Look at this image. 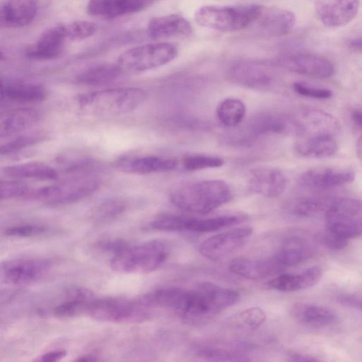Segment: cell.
<instances>
[{
    "label": "cell",
    "instance_id": "cell-37",
    "mask_svg": "<svg viewBox=\"0 0 362 362\" xmlns=\"http://www.w3.org/2000/svg\"><path fill=\"white\" fill-rule=\"evenodd\" d=\"M59 163L68 174L87 175L98 168V163L91 157L84 155L64 156L59 159Z\"/></svg>",
    "mask_w": 362,
    "mask_h": 362
},
{
    "label": "cell",
    "instance_id": "cell-6",
    "mask_svg": "<svg viewBox=\"0 0 362 362\" xmlns=\"http://www.w3.org/2000/svg\"><path fill=\"white\" fill-rule=\"evenodd\" d=\"M263 6L258 4L206 5L194 13L201 26L220 32L244 29L255 23Z\"/></svg>",
    "mask_w": 362,
    "mask_h": 362
},
{
    "label": "cell",
    "instance_id": "cell-48",
    "mask_svg": "<svg viewBox=\"0 0 362 362\" xmlns=\"http://www.w3.org/2000/svg\"><path fill=\"white\" fill-rule=\"evenodd\" d=\"M324 244L332 250H342L347 245L348 240L326 230L322 236Z\"/></svg>",
    "mask_w": 362,
    "mask_h": 362
},
{
    "label": "cell",
    "instance_id": "cell-14",
    "mask_svg": "<svg viewBox=\"0 0 362 362\" xmlns=\"http://www.w3.org/2000/svg\"><path fill=\"white\" fill-rule=\"evenodd\" d=\"M52 267V262L42 258H25L7 261L2 264L1 274L13 284L35 282L45 276Z\"/></svg>",
    "mask_w": 362,
    "mask_h": 362
},
{
    "label": "cell",
    "instance_id": "cell-36",
    "mask_svg": "<svg viewBox=\"0 0 362 362\" xmlns=\"http://www.w3.org/2000/svg\"><path fill=\"white\" fill-rule=\"evenodd\" d=\"M127 209V203L120 199H110L101 202L91 214L98 225L107 224L120 217Z\"/></svg>",
    "mask_w": 362,
    "mask_h": 362
},
{
    "label": "cell",
    "instance_id": "cell-9",
    "mask_svg": "<svg viewBox=\"0 0 362 362\" xmlns=\"http://www.w3.org/2000/svg\"><path fill=\"white\" fill-rule=\"evenodd\" d=\"M326 230L349 240L362 235V202L351 198H336L325 209Z\"/></svg>",
    "mask_w": 362,
    "mask_h": 362
},
{
    "label": "cell",
    "instance_id": "cell-4",
    "mask_svg": "<svg viewBox=\"0 0 362 362\" xmlns=\"http://www.w3.org/2000/svg\"><path fill=\"white\" fill-rule=\"evenodd\" d=\"M146 98L144 90L121 87L92 91L78 95L76 103L83 112L94 115L114 116L136 109Z\"/></svg>",
    "mask_w": 362,
    "mask_h": 362
},
{
    "label": "cell",
    "instance_id": "cell-12",
    "mask_svg": "<svg viewBox=\"0 0 362 362\" xmlns=\"http://www.w3.org/2000/svg\"><path fill=\"white\" fill-rule=\"evenodd\" d=\"M252 233L250 226L235 228L206 239L199 247L202 256L218 260L240 247Z\"/></svg>",
    "mask_w": 362,
    "mask_h": 362
},
{
    "label": "cell",
    "instance_id": "cell-3",
    "mask_svg": "<svg viewBox=\"0 0 362 362\" xmlns=\"http://www.w3.org/2000/svg\"><path fill=\"white\" fill-rule=\"evenodd\" d=\"M170 197L172 203L180 209L206 214L230 202L233 191L223 180H204L182 185Z\"/></svg>",
    "mask_w": 362,
    "mask_h": 362
},
{
    "label": "cell",
    "instance_id": "cell-32",
    "mask_svg": "<svg viewBox=\"0 0 362 362\" xmlns=\"http://www.w3.org/2000/svg\"><path fill=\"white\" fill-rule=\"evenodd\" d=\"M66 295V300L56 305L53 310L54 315L57 317L69 318L87 312L94 299L90 291L81 287L71 288Z\"/></svg>",
    "mask_w": 362,
    "mask_h": 362
},
{
    "label": "cell",
    "instance_id": "cell-35",
    "mask_svg": "<svg viewBox=\"0 0 362 362\" xmlns=\"http://www.w3.org/2000/svg\"><path fill=\"white\" fill-rule=\"evenodd\" d=\"M246 114L244 103L238 98H226L217 106L216 116L220 122L226 127H234L239 125Z\"/></svg>",
    "mask_w": 362,
    "mask_h": 362
},
{
    "label": "cell",
    "instance_id": "cell-21",
    "mask_svg": "<svg viewBox=\"0 0 362 362\" xmlns=\"http://www.w3.org/2000/svg\"><path fill=\"white\" fill-rule=\"evenodd\" d=\"M37 12L35 0H4L0 8L1 25L20 28L31 23Z\"/></svg>",
    "mask_w": 362,
    "mask_h": 362
},
{
    "label": "cell",
    "instance_id": "cell-18",
    "mask_svg": "<svg viewBox=\"0 0 362 362\" xmlns=\"http://www.w3.org/2000/svg\"><path fill=\"white\" fill-rule=\"evenodd\" d=\"M288 179L281 170L272 167H260L252 170L248 178V187L253 192L274 198L284 193Z\"/></svg>",
    "mask_w": 362,
    "mask_h": 362
},
{
    "label": "cell",
    "instance_id": "cell-15",
    "mask_svg": "<svg viewBox=\"0 0 362 362\" xmlns=\"http://www.w3.org/2000/svg\"><path fill=\"white\" fill-rule=\"evenodd\" d=\"M359 0H315V11L320 22L327 28L343 27L357 16Z\"/></svg>",
    "mask_w": 362,
    "mask_h": 362
},
{
    "label": "cell",
    "instance_id": "cell-16",
    "mask_svg": "<svg viewBox=\"0 0 362 362\" xmlns=\"http://www.w3.org/2000/svg\"><path fill=\"white\" fill-rule=\"evenodd\" d=\"M296 118L276 113H263L250 119L243 131V141H250L262 135L293 134L296 136Z\"/></svg>",
    "mask_w": 362,
    "mask_h": 362
},
{
    "label": "cell",
    "instance_id": "cell-44",
    "mask_svg": "<svg viewBox=\"0 0 362 362\" xmlns=\"http://www.w3.org/2000/svg\"><path fill=\"white\" fill-rule=\"evenodd\" d=\"M327 203L319 199L305 198L298 200L293 210L297 216L311 217L325 211Z\"/></svg>",
    "mask_w": 362,
    "mask_h": 362
},
{
    "label": "cell",
    "instance_id": "cell-41",
    "mask_svg": "<svg viewBox=\"0 0 362 362\" xmlns=\"http://www.w3.org/2000/svg\"><path fill=\"white\" fill-rule=\"evenodd\" d=\"M33 192L28 185L19 180H2L0 183L1 200L31 197Z\"/></svg>",
    "mask_w": 362,
    "mask_h": 362
},
{
    "label": "cell",
    "instance_id": "cell-56",
    "mask_svg": "<svg viewBox=\"0 0 362 362\" xmlns=\"http://www.w3.org/2000/svg\"><path fill=\"white\" fill-rule=\"evenodd\" d=\"M148 5L151 4L153 1L157 0H145Z\"/></svg>",
    "mask_w": 362,
    "mask_h": 362
},
{
    "label": "cell",
    "instance_id": "cell-29",
    "mask_svg": "<svg viewBox=\"0 0 362 362\" xmlns=\"http://www.w3.org/2000/svg\"><path fill=\"white\" fill-rule=\"evenodd\" d=\"M191 31L192 26L189 21L177 13L153 18L147 27L148 35L153 39L187 35Z\"/></svg>",
    "mask_w": 362,
    "mask_h": 362
},
{
    "label": "cell",
    "instance_id": "cell-30",
    "mask_svg": "<svg viewBox=\"0 0 362 362\" xmlns=\"http://www.w3.org/2000/svg\"><path fill=\"white\" fill-rule=\"evenodd\" d=\"M291 313L296 321L309 327H327L337 321V315L332 310L317 304L296 303L292 307Z\"/></svg>",
    "mask_w": 362,
    "mask_h": 362
},
{
    "label": "cell",
    "instance_id": "cell-49",
    "mask_svg": "<svg viewBox=\"0 0 362 362\" xmlns=\"http://www.w3.org/2000/svg\"><path fill=\"white\" fill-rule=\"evenodd\" d=\"M340 301L349 307L362 310V295H349L340 298Z\"/></svg>",
    "mask_w": 362,
    "mask_h": 362
},
{
    "label": "cell",
    "instance_id": "cell-22",
    "mask_svg": "<svg viewBox=\"0 0 362 362\" xmlns=\"http://www.w3.org/2000/svg\"><path fill=\"white\" fill-rule=\"evenodd\" d=\"M47 97L46 88L41 84L22 81H6L1 83V99L17 103H38Z\"/></svg>",
    "mask_w": 362,
    "mask_h": 362
},
{
    "label": "cell",
    "instance_id": "cell-54",
    "mask_svg": "<svg viewBox=\"0 0 362 362\" xmlns=\"http://www.w3.org/2000/svg\"><path fill=\"white\" fill-rule=\"evenodd\" d=\"M98 360V356L93 354H84L78 356V358L76 359V361H95Z\"/></svg>",
    "mask_w": 362,
    "mask_h": 362
},
{
    "label": "cell",
    "instance_id": "cell-51",
    "mask_svg": "<svg viewBox=\"0 0 362 362\" xmlns=\"http://www.w3.org/2000/svg\"><path fill=\"white\" fill-rule=\"evenodd\" d=\"M347 47L354 52L362 54V37L349 40L347 43Z\"/></svg>",
    "mask_w": 362,
    "mask_h": 362
},
{
    "label": "cell",
    "instance_id": "cell-39",
    "mask_svg": "<svg viewBox=\"0 0 362 362\" xmlns=\"http://www.w3.org/2000/svg\"><path fill=\"white\" fill-rule=\"evenodd\" d=\"M182 167L187 171H197L204 169L221 167L223 160L216 156L210 155H189L183 158Z\"/></svg>",
    "mask_w": 362,
    "mask_h": 362
},
{
    "label": "cell",
    "instance_id": "cell-25",
    "mask_svg": "<svg viewBox=\"0 0 362 362\" xmlns=\"http://www.w3.org/2000/svg\"><path fill=\"white\" fill-rule=\"evenodd\" d=\"M233 274L249 279H262L279 274L284 268L274 258L250 259L235 258L229 264Z\"/></svg>",
    "mask_w": 362,
    "mask_h": 362
},
{
    "label": "cell",
    "instance_id": "cell-2",
    "mask_svg": "<svg viewBox=\"0 0 362 362\" xmlns=\"http://www.w3.org/2000/svg\"><path fill=\"white\" fill-rule=\"evenodd\" d=\"M235 290L205 282L192 290H185L175 312L185 320L205 321L233 305L238 299Z\"/></svg>",
    "mask_w": 362,
    "mask_h": 362
},
{
    "label": "cell",
    "instance_id": "cell-11",
    "mask_svg": "<svg viewBox=\"0 0 362 362\" xmlns=\"http://www.w3.org/2000/svg\"><path fill=\"white\" fill-rule=\"evenodd\" d=\"M355 176V171L351 167H317L303 172L298 182L305 188L325 190L351 183Z\"/></svg>",
    "mask_w": 362,
    "mask_h": 362
},
{
    "label": "cell",
    "instance_id": "cell-28",
    "mask_svg": "<svg viewBox=\"0 0 362 362\" xmlns=\"http://www.w3.org/2000/svg\"><path fill=\"white\" fill-rule=\"evenodd\" d=\"M314 252L315 249L308 240L292 236L284 241L273 257L285 269L306 262Z\"/></svg>",
    "mask_w": 362,
    "mask_h": 362
},
{
    "label": "cell",
    "instance_id": "cell-5",
    "mask_svg": "<svg viewBox=\"0 0 362 362\" xmlns=\"http://www.w3.org/2000/svg\"><path fill=\"white\" fill-rule=\"evenodd\" d=\"M170 244L164 240H153L139 245L129 243L110 257L112 270L125 274H144L157 269L166 260Z\"/></svg>",
    "mask_w": 362,
    "mask_h": 362
},
{
    "label": "cell",
    "instance_id": "cell-27",
    "mask_svg": "<svg viewBox=\"0 0 362 362\" xmlns=\"http://www.w3.org/2000/svg\"><path fill=\"white\" fill-rule=\"evenodd\" d=\"M322 271L313 266L298 274H281L268 281L269 287L279 291L292 292L313 287L321 279Z\"/></svg>",
    "mask_w": 362,
    "mask_h": 362
},
{
    "label": "cell",
    "instance_id": "cell-13",
    "mask_svg": "<svg viewBox=\"0 0 362 362\" xmlns=\"http://www.w3.org/2000/svg\"><path fill=\"white\" fill-rule=\"evenodd\" d=\"M276 64L291 72L318 78H329L334 71L329 59L311 54H284L277 58Z\"/></svg>",
    "mask_w": 362,
    "mask_h": 362
},
{
    "label": "cell",
    "instance_id": "cell-23",
    "mask_svg": "<svg viewBox=\"0 0 362 362\" xmlns=\"http://www.w3.org/2000/svg\"><path fill=\"white\" fill-rule=\"evenodd\" d=\"M148 6L145 0H89L86 11L91 16L111 19L141 11Z\"/></svg>",
    "mask_w": 362,
    "mask_h": 362
},
{
    "label": "cell",
    "instance_id": "cell-45",
    "mask_svg": "<svg viewBox=\"0 0 362 362\" xmlns=\"http://www.w3.org/2000/svg\"><path fill=\"white\" fill-rule=\"evenodd\" d=\"M47 230V227L44 225L25 223L8 227L5 229L4 234L9 237L31 238L42 235Z\"/></svg>",
    "mask_w": 362,
    "mask_h": 362
},
{
    "label": "cell",
    "instance_id": "cell-26",
    "mask_svg": "<svg viewBox=\"0 0 362 362\" xmlns=\"http://www.w3.org/2000/svg\"><path fill=\"white\" fill-rule=\"evenodd\" d=\"M38 111L33 108H19L5 112L0 117L1 139L16 136L35 126L40 120Z\"/></svg>",
    "mask_w": 362,
    "mask_h": 362
},
{
    "label": "cell",
    "instance_id": "cell-1",
    "mask_svg": "<svg viewBox=\"0 0 362 362\" xmlns=\"http://www.w3.org/2000/svg\"><path fill=\"white\" fill-rule=\"evenodd\" d=\"M296 120L298 139L294 148L298 154L308 158H324L337 152L340 124L334 115L322 110L309 109Z\"/></svg>",
    "mask_w": 362,
    "mask_h": 362
},
{
    "label": "cell",
    "instance_id": "cell-17",
    "mask_svg": "<svg viewBox=\"0 0 362 362\" xmlns=\"http://www.w3.org/2000/svg\"><path fill=\"white\" fill-rule=\"evenodd\" d=\"M69 42L64 24H59L45 30L37 40L25 50L27 59L45 61L59 57Z\"/></svg>",
    "mask_w": 362,
    "mask_h": 362
},
{
    "label": "cell",
    "instance_id": "cell-40",
    "mask_svg": "<svg viewBox=\"0 0 362 362\" xmlns=\"http://www.w3.org/2000/svg\"><path fill=\"white\" fill-rule=\"evenodd\" d=\"M64 24L69 42L85 40L97 30L95 24L88 21L78 20Z\"/></svg>",
    "mask_w": 362,
    "mask_h": 362
},
{
    "label": "cell",
    "instance_id": "cell-8",
    "mask_svg": "<svg viewBox=\"0 0 362 362\" xmlns=\"http://www.w3.org/2000/svg\"><path fill=\"white\" fill-rule=\"evenodd\" d=\"M100 185V181L93 177L78 176L34 190L31 197L49 206H66L91 196L99 189Z\"/></svg>",
    "mask_w": 362,
    "mask_h": 362
},
{
    "label": "cell",
    "instance_id": "cell-10",
    "mask_svg": "<svg viewBox=\"0 0 362 362\" xmlns=\"http://www.w3.org/2000/svg\"><path fill=\"white\" fill-rule=\"evenodd\" d=\"M151 308L141 298L128 300L120 298L93 299L87 313L93 319L107 322H139L150 316Z\"/></svg>",
    "mask_w": 362,
    "mask_h": 362
},
{
    "label": "cell",
    "instance_id": "cell-55",
    "mask_svg": "<svg viewBox=\"0 0 362 362\" xmlns=\"http://www.w3.org/2000/svg\"><path fill=\"white\" fill-rule=\"evenodd\" d=\"M356 151L357 157L360 160L361 163L362 164V136H361L357 140L356 145Z\"/></svg>",
    "mask_w": 362,
    "mask_h": 362
},
{
    "label": "cell",
    "instance_id": "cell-24",
    "mask_svg": "<svg viewBox=\"0 0 362 362\" xmlns=\"http://www.w3.org/2000/svg\"><path fill=\"white\" fill-rule=\"evenodd\" d=\"M296 23L294 13L279 7H265L254 24L265 34L273 36L284 35L289 33Z\"/></svg>",
    "mask_w": 362,
    "mask_h": 362
},
{
    "label": "cell",
    "instance_id": "cell-20",
    "mask_svg": "<svg viewBox=\"0 0 362 362\" xmlns=\"http://www.w3.org/2000/svg\"><path fill=\"white\" fill-rule=\"evenodd\" d=\"M228 78L244 87L265 90L272 86L273 77L265 66L253 62H239L228 70Z\"/></svg>",
    "mask_w": 362,
    "mask_h": 362
},
{
    "label": "cell",
    "instance_id": "cell-53",
    "mask_svg": "<svg viewBox=\"0 0 362 362\" xmlns=\"http://www.w3.org/2000/svg\"><path fill=\"white\" fill-rule=\"evenodd\" d=\"M291 360L293 361H317V358L310 356L301 354H293L291 356Z\"/></svg>",
    "mask_w": 362,
    "mask_h": 362
},
{
    "label": "cell",
    "instance_id": "cell-47",
    "mask_svg": "<svg viewBox=\"0 0 362 362\" xmlns=\"http://www.w3.org/2000/svg\"><path fill=\"white\" fill-rule=\"evenodd\" d=\"M201 355L211 361H244L239 355L218 349H204Z\"/></svg>",
    "mask_w": 362,
    "mask_h": 362
},
{
    "label": "cell",
    "instance_id": "cell-38",
    "mask_svg": "<svg viewBox=\"0 0 362 362\" xmlns=\"http://www.w3.org/2000/svg\"><path fill=\"white\" fill-rule=\"evenodd\" d=\"M44 138L45 136L41 134L36 133L17 135L1 146V155L16 154L40 142Z\"/></svg>",
    "mask_w": 362,
    "mask_h": 362
},
{
    "label": "cell",
    "instance_id": "cell-46",
    "mask_svg": "<svg viewBox=\"0 0 362 362\" xmlns=\"http://www.w3.org/2000/svg\"><path fill=\"white\" fill-rule=\"evenodd\" d=\"M293 89L298 95L315 99H328L332 95V92L327 88L314 87L300 81L294 82Z\"/></svg>",
    "mask_w": 362,
    "mask_h": 362
},
{
    "label": "cell",
    "instance_id": "cell-50",
    "mask_svg": "<svg viewBox=\"0 0 362 362\" xmlns=\"http://www.w3.org/2000/svg\"><path fill=\"white\" fill-rule=\"evenodd\" d=\"M66 351L63 349L56 350L45 353L40 356L39 361L46 362L57 361L65 357Z\"/></svg>",
    "mask_w": 362,
    "mask_h": 362
},
{
    "label": "cell",
    "instance_id": "cell-33",
    "mask_svg": "<svg viewBox=\"0 0 362 362\" xmlns=\"http://www.w3.org/2000/svg\"><path fill=\"white\" fill-rule=\"evenodd\" d=\"M122 73L117 63L98 64L80 71L76 76V81L83 85H104L115 81Z\"/></svg>",
    "mask_w": 362,
    "mask_h": 362
},
{
    "label": "cell",
    "instance_id": "cell-7",
    "mask_svg": "<svg viewBox=\"0 0 362 362\" xmlns=\"http://www.w3.org/2000/svg\"><path fill=\"white\" fill-rule=\"evenodd\" d=\"M177 54L175 45L169 42H154L129 48L122 52L117 64L122 72L140 73L162 66Z\"/></svg>",
    "mask_w": 362,
    "mask_h": 362
},
{
    "label": "cell",
    "instance_id": "cell-52",
    "mask_svg": "<svg viewBox=\"0 0 362 362\" xmlns=\"http://www.w3.org/2000/svg\"><path fill=\"white\" fill-rule=\"evenodd\" d=\"M351 117L353 122L362 128V108H356L352 110Z\"/></svg>",
    "mask_w": 362,
    "mask_h": 362
},
{
    "label": "cell",
    "instance_id": "cell-43",
    "mask_svg": "<svg viewBox=\"0 0 362 362\" xmlns=\"http://www.w3.org/2000/svg\"><path fill=\"white\" fill-rule=\"evenodd\" d=\"M185 216L163 214L152 220L148 228L159 231H184Z\"/></svg>",
    "mask_w": 362,
    "mask_h": 362
},
{
    "label": "cell",
    "instance_id": "cell-34",
    "mask_svg": "<svg viewBox=\"0 0 362 362\" xmlns=\"http://www.w3.org/2000/svg\"><path fill=\"white\" fill-rule=\"evenodd\" d=\"M241 218L237 216H221L213 218H199L186 217L184 222V231L207 233L216 231L223 228L238 223Z\"/></svg>",
    "mask_w": 362,
    "mask_h": 362
},
{
    "label": "cell",
    "instance_id": "cell-19",
    "mask_svg": "<svg viewBox=\"0 0 362 362\" xmlns=\"http://www.w3.org/2000/svg\"><path fill=\"white\" fill-rule=\"evenodd\" d=\"M177 164L174 158L154 155L125 156L118 158L115 163L119 170L137 175L170 171L176 168Z\"/></svg>",
    "mask_w": 362,
    "mask_h": 362
},
{
    "label": "cell",
    "instance_id": "cell-31",
    "mask_svg": "<svg viewBox=\"0 0 362 362\" xmlns=\"http://www.w3.org/2000/svg\"><path fill=\"white\" fill-rule=\"evenodd\" d=\"M3 174L10 178L30 179L36 180H54L59 177L56 169L40 162H28L6 166Z\"/></svg>",
    "mask_w": 362,
    "mask_h": 362
},
{
    "label": "cell",
    "instance_id": "cell-42",
    "mask_svg": "<svg viewBox=\"0 0 362 362\" xmlns=\"http://www.w3.org/2000/svg\"><path fill=\"white\" fill-rule=\"evenodd\" d=\"M266 320V314L258 307L250 308L235 315L233 322L235 325L250 329H256Z\"/></svg>",
    "mask_w": 362,
    "mask_h": 362
}]
</instances>
